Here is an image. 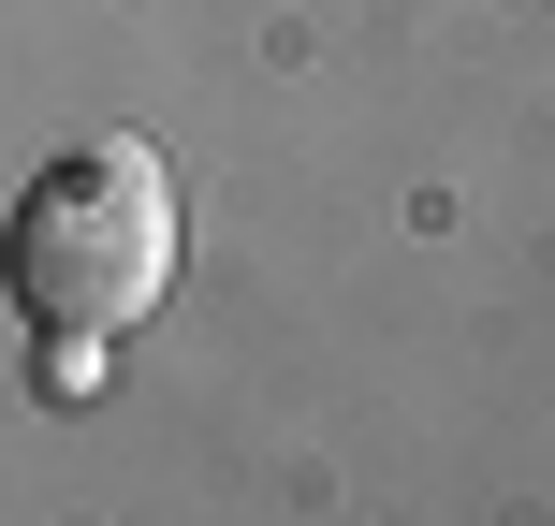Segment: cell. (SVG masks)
Returning <instances> with one entry per match:
<instances>
[{"label": "cell", "mask_w": 555, "mask_h": 526, "mask_svg": "<svg viewBox=\"0 0 555 526\" xmlns=\"http://www.w3.org/2000/svg\"><path fill=\"white\" fill-rule=\"evenodd\" d=\"M0 264H15V307H29V322H88V336L146 322L162 278H176V176H162V146H132V132L74 146V162L15 205Z\"/></svg>", "instance_id": "6da1fadb"}]
</instances>
